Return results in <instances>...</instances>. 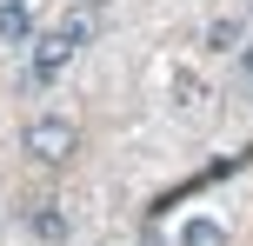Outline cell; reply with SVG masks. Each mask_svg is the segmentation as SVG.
I'll return each mask as SVG.
<instances>
[{
	"mask_svg": "<svg viewBox=\"0 0 253 246\" xmlns=\"http://www.w3.org/2000/svg\"><path fill=\"white\" fill-rule=\"evenodd\" d=\"M173 100L193 106V100H200V80H193V73H173Z\"/></svg>",
	"mask_w": 253,
	"mask_h": 246,
	"instance_id": "cell-8",
	"label": "cell"
},
{
	"mask_svg": "<svg viewBox=\"0 0 253 246\" xmlns=\"http://www.w3.org/2000/svg\"><path fill=\"white\" fill-rule=\"evenodd\" d=\"M34 40V13L27 0H0V47H27Z\"/></svg>",
	"mask_w": 253,
	"mask_h": 246,
	"instance_id": "cell-3",
	"label": "cell"
},
{
	"mask_svg": "<svg viewBox=\"0 0 253 246\" xmlns=\"http://www.w3.org/2000/svg\"><path fill=\"white\" fill-rule=\"evenodd\" d=\"M100 20H107V0H87V7H74V13L60 20V34L74 40V47H87V40L100 34Z\"/></svg>",
	"mask_w": 253,
	"mask_h": 246,
	"instance_id": "cell-4",
	"label": "cell"
},
{
	"mask_svg": "<svg viewBox=\"0 0 253 246\" xmlns=\"http://www.w3.org/2000/svg\"><path fill=\"white\" fill-rule=\"evenodd\" d=\"M74 53H80V47H74V40L60 34V27H53V34H47V40L34 47V67H27V80H34V87H53V80L67 73V60H74Z\"/></svg>",
	"mask_w": 253,
	"mask_h": 246,
	"instance_id": "cell-2",
	"label": "cell"
},
{
	"mask_svg": "<svg viewBox=\"0 0 253 246\" xmlns=\"http://www.w3.org/2000/svg\"><path fill=\"white\" fill-rule=\"evenodd\" d=\"M233 40H240V20H213L207 27V53H227Z\"/></svg>",
	"mask_w": 253,
	"mask_h": 246,
	"instance_id": "cell-7",
	"label": "cell"
},
{
	"mask_svg": "<svg viewBox=\"0 0 253 246\" xmlns=\"http://www.w3.org/2000/svg\"><path fill=\"white\" fill-rule=\"evenodd\" d=\"M74 140H80V133H74L67 113H34V120H27V153H34V160H67Z\"/></svg>",
	"mask_w": 253,
	"mask_h": 246,
	"instance_id": "cell-1",
	"label": "cell"
},
{
	"mask_svg": "<svg viewBox=\"0 0 253 246\" xmlns=\"http://www.w3.org/2000/svg\"><path fill=\"white\" fill-rule=\"evenodd\" d=\"M240 73H247V80H253V53H247V60H240Z\"/></svg>",
	"mask_w": 253,
	"mask_h": 246,
	"instance_id": "cell-9",
	"label": "cell"
},
{
	"mask_svg": "<svg viewBox=\"0 0 253 246\" xmlns=\"http://www.w3.org/2000/svg\"><path fill=\"white\" fill-rule=\"evenodd\" d=\"M27 226H34L47 246H60V240H67V213H60V207H34V213H27Z\"/></svg>",
	"mask_w": 253,
	"mask_h": 246,
	"instance_id": "cell-5",
	"label": "cell"
},
{
	"mask_svg": "<svg viewBox=\"0 0 253 246\" xmlns=\"http://www.w3.org/2000/svg\"><path fill=\"white\" fill-rule=\"evenodd\" d=\"M180 246H227V226L220 220H187L180 226Z\"/></svg>",
	"mask_w": 253,
	"mask_h": 246,
	"instance_id": "cell-6",
	"label": "cell"
}]
</instances>
